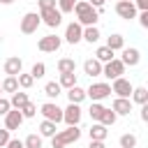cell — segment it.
Instances as JSON below:
<instances>
[{"label": "cell", "mask_w": 148, "mask_h": 148, "mask_svg": "<svg viewBox=\"0 0 148 148\" xmlns=\"http://www.w3.org/2000/svg\"><path fill=\"white\" fill-rule=\"evenodd\" d=\"M74 12H76V23H79V25H83V28L95 25V23H97V18H99V12H97L95 7H90V5H88V0H76Z\"/></svg>", "instance_id": "cell-1"}, {"label": "cell", "mask_w": 148, "mask_h": 148, "mask_svg": "<svg viewBox=\"0 0 148 148\" xmlns=\"http://www.w3.org/2000/svg\"><path fill=\"white\" fill-rule=\"evenodd\" d=\"M79 139H81V130H79V125H74V127H67V130L56 132L51 136V146L53 148H67V146L76 143Z\"/></svg>", "instance_id": "cell-2"}, {"label": "cell", "mask_w": 148, "mask_h": 148, "mask_svg": "<svg viewBox=\"0 0 148 148\" xmlns=\"http://www.w3.org/2000/svg\"><path fill=\"white\" fill-rule=\"evenodd\" d=\"M39 21L46 23L49 28H58L62 23V14L58 12V7H46V9H39Z\"/></svg>", "instance_id": "cell-3"}, {"label": "cell", "mask_w": 148, "mask_h": 148, "mask_svg": "<svg viewBox=\"0 0 148 148\" xmlns=\"http://www.w3.org/2000/svg\"><path fill=\"white\" fill-rule=\"evenodd\" d=\"M39 113L44 116V120H51V123H60L62 120V109L56 104V102H44L42 106H39Z\"/></svg>", "instance_id": "cell-4"}, {"label": "cell", "mask_w": 148, "mask_h": 148, "mask_svg": "<svg viewBox=\"0 0 148 148\" xmlns=\"http://www.w3.org/2000/svg\"><path fill=\"white\" fill-rule=\"evenodd\" d=\"M39 14L37 12H28V14H23V18H21V32L23 35H32V32H37V28H39Z\"/></svg>", "instance_id": "cell-5"}, {"label": "cell", "mask_w": 148, "mask_h": 148, "mask_svg": "<svg viewBox=\"0 0 148 148\" xmlns=\"http://www.w3.org/2000/svg\"><path fill=\"white\" fill-rule=\"evenodd\" d=\"M125 74V65L118 60V58H113V60H109V62H104L102 65V76H106V79H118V76H123Z\"/></svg>", "instance_id": "cell-6"}, {"label": "cell", "mask_w": 148, "mask_h": 148, "mask_svg": "<svg viewBox=\"0 0 148 148\" xmlns=\"http://www.w3.org/2000/svg\"><path fill=\"white\" fill-rule=\"evenodd\" d=\"M111 95V86L109 83H92L88 90H86V97H90L92 102H102Z\"/></svg>", "instance_id": "cell-7"}, {"label": "cell", "mask_w": 148, "mask_h": 148, "mask_svg": "<svg viewBox=\"0 0 148 148\" xmlns=\"http://www.w3.org/2000/svg\"><path fill=\"white\" fill-rule=\"evenodd\" d=\"M60 44H62V39H60L58 35H46V37H42V39L37 42V49H39L42 53H56V51L60 49Z\"/></svg>", "instance_id": "cell-8"}, {"label": "cell", "mask_w": 148, "mask_h": 148, "mask_svg": "<svg viewBox=\"0 0 148 148\" xmlns=\"http://www.w3.org/2000/svg\"><path fill=\"white\" fill-rule=\"evenodd\" d=\"M132 90H134V86H132L127 79H123V76L113 79V83H111V92H116V97H127V99H130Z\"/></svg>", "instance_id": "cell-9"}, {"label": "cell", "mask_w": 148, "mask_h": 148, "mask_svg": "<svg viewBox=\"0 0 148 148\" xmlns=\"http://www.w3.org/2000/svg\"><path fill=\"white\" fill-rule=\"evenodd\" d=\"M81 106L79 104H69L67 109H62V120L67 123V127H74V125H79L81 123Z\"/></svg>", "instance_id": "cell-10"}, {"label": "cell", "mask_w": 148, "mask_h": 148, "mask_svg": "<svg viewBox=\"0 0 148 148\" xmlns=\"http://www.w3.org/2000/svg\"><path fill=\"white\" fill-rule=\"evenodd\" d=\"M116 14H118L120 18H125V21H132V18L136 16V7H134V2L118 0V2H116Z\"/></svg>", "instance_id": "cell-11"}, {"label": "cell", "mask_w": 148, "mask_h": 148, "mask_svg": "<svg viewBox=\"0 0 148 148\" xmlns=\"http://www.w3.org/2000/svg\"><path fill=\"white\" fill-rule=\"evenodd\" d=\"M81 39H83V25H79L76 21H72L67 25V30H65V42L67 44H79Z\"/></svg>", "instance_id": "cell-12"}, {"label": "cell", "mask_w": 148, "mask_h": 148, "mask_svg": "<svg viewBox=\"0 0 148 148\" xmlns=\"http://www.w3.org/2000/svg\"><path fill=\"white\" fill-rule=\"evenodd\" d=\"M23 120H25V118L21 116L18 109H9V111L5 113V130H9V132H12V130H18Z\"/></svg>", "instance_id": "cell-13"}, {"label": "cell", "mask_w": 148, "mask_h": 148, "mask_svg": "<svg viewBox=\"0 0 148 148\" xmlns=\"http://www.w3.org/2000/svg\"><path fill=\"white\" fill-rule=\"evenodd\" d=\"M2 69H5V74H7V76H16V74H21V69H23V60H21L18 56H12V58H7V60H5Z\"/></svg>", "instance_id": "cell-14"}, {"label": "cell", "mask_w": 148, "mask_h": 148, "mask_svg": "<svg viewBox=\"0 0 148 148\" xmlns=\"http://www.w3.org/2000/svg\"><path fill=\"white\" fill-rule=\"evenodd\" d=\"M111 111H113L116 116H130V113H132V102H130L127 97H116L113 104H111Z\"/></svg>", "instance_id": "cell-15"}, {"label": "cell", "mask_w": 148, "mask_h": 148, "mask_svg": "<svg viewBox=\"0 0 148 148\" xmlns=\"http://www.w3.org/2000/svg\"><path fill=\"white\" fill-rule=\"evenodd\" d=\"M125 67H136L139 60H141V53L139 49H123V58H118Z\"/></svg>", "instance_id": "cell-16"}, {"label": "cell", "mask_w": 148, "mask_h": 148, "mask_svg": "<svg viewBox=\"0 0 148 148\" xmlns=\"http://www.w3.org/2000/svg\"><path fill=\"white\" fill-rule=\"evenodd\" d=\"M83 72L92 79V76H102V62L99 60H95V58H88L86 62H83Z\"/></svg>", "instance_id": "cell-17"}, {"label": "cell", "mask_w": 148, "mask_h": 148, "mask_svg": "<svg viewBox=\"0 0 148 148\" xmlns=\"http://www.w3.org/2000/svg\"><path fill=\"white\" fill-rule=\"evenodd\" d=\"M104 46H106V49H111L113 53H116V51H123V49H125V37L116 32V35H111V37L106 39V44H104Z\"/></svg>", "instance_id": "cell-18"}, {"label": "cell", "mask_w": 148, "mask_h": 148, "mask_svg": "<svg viewBox=\"0 0 148 148\" xmlns=\"http://www.w3.org/2000/svg\"><path fill=\"white\" fill-rule=\"evenodd\" d=\"M88 134H90V141H104L109 132H106V127H104L102 123H95V125L88 130Z\"/></svg>", "instance_id": "cell-19"}, {"label": "cell", "mask_w": 148, "mask_h": 148, "mask_svg": "<svg viewBox=\"0 0 148 148\" xmlns=\"http://www.w3.org/2000/svg\"><path fill=\"white\" fill-rule=\"evenodd\" d=\"M67 99H69V104H81V102L86 99V90L79 88V86L69 88V90H67Z\"/></svg>", "instance_id": "cell-20"}, {"label": "cell", "mask_w": 148, "mask_h": 148, "mask_svg": "<svg viewBox=\"0 0 148 148\" xmlns=\"http://www.w3.org/2000/svg\"><path fill=\"white\" fill-rule=\"evenodd\" d=\"M99 37H102V32H99V28H97V25H88V28H83V39H86L88 44L99 42Z\"/></svg>", "instance_id": "cell-21"}, {"label": "cell", "mask_w": 148, "mask_h": 148, "mask_svg": "<svg viewBox=\"0 0 148 148\" xmlns=\"http://www.w3.org/2000/svg\"><path fill=\"white\" fill-rule=\"evenodd\" d=\"M58 72H60V74H72V72H76L74 58H60V60H58Z\"/></svg>", "instance_id": "cell-22"}, {"label": "cell", "mask_w": 148, "mask_h": 148, "mask_svg": "<svg viewBox=\"0 0 148 148\" xmlns=\"http://www.w3.org/2000/svg\"><path fill=\"white\" fill-rule=\"evenodd\" d=\"M130 97H132L130 102H136L139 106H141V104H148V90H146L143 86H139V88H134Z\"/></svg>", "instance_id": "cell-23"}, {"label": "cell", "mask_w": 148, "mask_h": 148, "mask_svg": "<svg viewBox=\"0 0 148 148\" xmlns=\"http://www.w3.org/2000/svg\"><path fill=\"white\" fill-rule=\"evenodd\" d=\"M30 99H28V92H21V90H16V92H12V99H9V104H12V109H21L23 104H28Z\"/></svg>", "instance_id": "cell-24"}, {"label": "cell", "mask_w": 148, "mask_h": 148, "mask_svg": "<svg viewBox=\"0 0 148 148\" xmlns=\"http://www.w3.org/2000/svg\"><path fill=\"white\" fill-rule=\"evenodd\" d=\"M56 132H58L56 123H51V120H42V123H39V136H42V139H44V136H49V139H51Z\"/></svg>", "instance_id": "cell-25"}, {"label": "cell", "mask_w": 148, "mask_h": 148, "mask_svg": "<svg viewBox=\"0 0 148 148\" xmlns=\"http://www.w3.org/2000/svg\"><path fill=\"white\" fill-rule=\"evenodd\" d=\"M60 83L58 81H49L46 86H44V95L49 97V99H58V95H60Z\"/></svg>", "instance_id": "cell-26"}, {"label": "cell", "mask_w": 148, "mask_h": 148, "mask_svg": "<svg viewBox=\"0 0 148 148\" xmlns=\"http://www.w3.org/2000/svg\"><path fill=\"white\" fill-rule=\"evenodd\" d=\"M113 58H116V56H113V51H111V49H106V46H99V49L95 51V60H99L102 65H104V62H109V60H113Z\"/></svg>", "instance_id": "cell-27"}, {"label": "cell", "mask_w": 148, "mask_h": 148, "mask_svg": "<svg viewBox=\"0 0 148 148\" xmlns=\"http://www.w3.org/2000/svg\"><path fill=\"white\" fill-rule=\"evenodd\" d=\"M58 83H60V88H67V90L74 88V86H76V72H72V74H60V81H58Z\"/></svg>", "instance_id": "cell-28"}, {"label": "cell", "mask_w": 148, "mask_h": 148, "mask_svg": "<svg viewBox=\"0 0 148 148\" xmlns=\"http://www.w3.org/2000/svg\"><path fill=\"white\" fill-rule=\"evenodd\" d=\"M0 88H2V92H16V90H18V81H16V76H7V79L0 83Z\"/></svg>", "instance_id": "cell-29"}, {"label": "cell", "mask_w": 148, "mask_h": 148, "mask_svg": "<svg viewBox=\"0 0 148 148\" xmlns=\"http://www.w3.org/2000/svg\"><path fill=\"white\" fill-rule=\"evenodd\" d=\"M116 118H118V116H116V113H113V111H111V109H104V111H102V116H99V120H97V123H102V125H104V127H109V125H113V123H116Z\"/></svg>", "instance_id": "cell-30"}, {"label": "cell", "mask_w": 148, "mask_h": 148, "mask_svg": "<svg viewBox=\"0 0 148 148\" xmlns=\"http://www.w3.org/2000/svg\"><path fill=\"white\" fill-rule=\"evenodd\" d=\"M16 81H18V88H23V90H28V88H32V83H35V79L30 76V74H16Z\"/></svg>", "instance_id": "cell-31"}, {"label": "cell", "mask_w": 148, "mask_h": 148, "mask_svg": "<svg viewBox=\"0 0 148 148\" xmlns=\"http://www.w3.org/2000/svg\"><path fill=\"white\" fill-rule=\"evenodd\" d=\"M23 146L25 148H42V136L39 134H28L23 139Z\"/></svg>", "instance_id": "cell-32"}, {"label": "cell", "mask_w": 148, "mask_h": 148, "mask_svg": "<svg viewBox=\"0 0 148 148\" xmlns=\"http://www.w3.org/2000/svg\"><path fill=\"white\" fill-rule=\"evenodd\" d=\"M56 5H58V12L60 14H69V12H74L76 0H56Z\"/></svg>", "instance_id": "cell-33"}, {"label": "cell", "mask_w": 148, "mask_h": 148, "mask_svg": "<svg viewBox=\"0 0 148 148\" xmlns=\"http://www.w3.org/2000/svg\"><path fill=\"white\" fill-rule=\"evenodd\" d=\"M120 148H136V136H134L132 132L123 134V136H120Z\"/></svg>", "instance_id": "cell-34"}, {"label": "cell", "mask_w": 148, "mask_h": 148, "mask_svg": "<svg viewBox=\"0 0 148 148\" xmlns=\"http://www.w3.org/2000/svg\"><path fill=\"white\" fill-rule=\"evenodd\" d=\"M18 111H21V116H23V118H35V116H37V106H35L32 102L23 104V106H21Z\"/></svg>", "instance_id": "cell-35"}, {"label": "cell", "mask_w": 148, "mask_h": 148, "mask_svg": "<svg viewBox=\"0 0 148 148\" xmlns=\"http://www.w3.org/2000/svg\"><path fill=\"white\" fill-rule=\"evenodd\" d=\"M104 109H106L104 104L92 102V104H90V109H88V113H90V118H92V120H99V116H102V111H104Z\"/></svg>", "instance_id": "cell-36"}, {"label": "cell", "mask_w": 148, "mask_h": 148, "mask_svg": "<svg viewBox=\"0 0 148 148\" xmlns=\"http://www.w3.org/2000/svg\"><path fill=\"white\" fill-rule=\"evenodd\" d=\"M44 74H46V65H44V62H35L32 69H30V76H32V79H42Z\"/></svg>", "instance_id": "cell-37"}, {"label": "cell", "mask_w": 148, "mask_h": 148, "mask_svg": "<svg viewBox=\"0 0 148 148\" xmlns=\"http://www.w3.org/2000/svg\"><path fill=\"white\" fill-rule=\"evenodd\" d=\"M7 143H9V130L2 127V130H0V148H5Z\"/></svg>", "instance_id": "cell-38"}, {"label": "cell", "mask_w": 148, "mask_h": 148, "mask_svg": "<svg viewBox=\"0 0 148 148\" xmlns=\"http://www.w3.org/2000/svg\"><path fill=\"white\" fill-rule=\"evenodd\" d=\"M12 109V104H9V99H5V97H0V116H5L7 111Z\"/></svg>", "instance_id": "cell-39"}, {"label": "cell", "mask_w": 148, "mask_h": 148, "mask_svg": "<svg viewBox=\"0 0 148 148\" xmlns=\"http://www.w3.org/2000/svg\"><path fill=\"white\" fill-rule=\"evenodd\" d=\"M88 5H90V7H95L99 14L104 12V0H88Z\"/></svg>", "instance_id": "cell-40"}, {"label": "cell", "mask_w": 148, "mask_h": 148, "mask_svg": "<svg viewBox=\"0 0 148 148\" xmlns=\"http://www.w3.org/2000/svg\"><path fill=\"white\" fill-rule=\"evenodd\" d=\"M134 7L139 12H148V0H134Z\"/></svg>", "instance_id": "cell-41"}, {"label": "cell", "mask_w": 148, "mask_h": 148, "mask_svg": "<svg viewBox=\"0 0 148 148\" xmlns=\"http://www.w3.org/2000/svg\"><path fill=\"white\" fill-rule=\"evenodd\" d=\"M5 148H25V146H23L21 139H9V143H7Z\"/></svg>", "instance_id": "cell-42"}, {"label": "cell", "mask_w": 148, "mask_h": 148, "mask_svg": "<svg viewBox=\"0 0 148 148\" xmlns=\"http://www.w3.org/2000/svg\"><path fill=\"white\" fill-rule=\"evenodd\" d=\"M39 9H46V7H56V0H37Z\"/></svg>", "instance_id": "cell-43"}, {"label": "cell", "mask_w": 148, "mask_h": 148, "mask_svg": "<svg viewBox=\"0 0 148 148\" xmlns=\"http://www.w3.org/2000/svg\"><path fill=\"white\" fill-rule=\"evenodd\" d=\"M139 23H141V28H148V12L139 14Z\"/></svg>", "instance_id": "cell-44"}, {"label": "cell", "mask_w": 148, "mask_h": 148, "mask_svg": "<svg viewBox=\"0 0 148 148\" xmlns=\"http://www.w3.org/2000/svg\"><path fill=\"white\" fill-rule=\"evenodd\" d=\"M141 120L148 123V104H141Z\"/></svg>", "instance_id": "cell-45"}, {"label": "cell", "mask_w": 148, "mask_h": 148, "mask_svg": "<svg viewBox=\"0 0 148 148\" xmlns=\"http://www.w3.org/2000/svg\"><path fill=\"white\" fill-rule=\"evenodd\" d=\"M88 148H106V146H104V141H90Z\"/></svg>", "instance_id": "cell-46"}, {"label": "cell", "mask_w": 148, "mask_h": 148, "mask_svg": "<svg viewBox=\"0 0 148 148\" xmlns=\"http://www.w3.org/2000/svg\"><path fill=\"white\" fill-rule=\"evenodd\" d=\"M14 0H0V5H12Z\"/></svg>", "instance_id": "cell-47"}, {"label": "cell", "mask_w": 148, "mask_h": 148, "mask_svg": "<svg viewBox=\"0 0 148 148\" xmlns=\"http://www.w3.org/2000/svg\"><path fill=\"white\" fill-rule=\"evenodd\" d=\"M0 44H2V35H0Z\"/></svg>", "instance_id": "cell-48"}, {"label": "cell", "mask_w": 148, "mask_h": 148, "mask_svg": "<svg viewBox=\"0 0 148 148\" xmlns=\"http://www.w3.org/2000/svg\"><path fill=\"white\" fill-rule=\"evenodd\" d=\"M0 97H2V88H0Z\"/></svg>", "instance_id": "cell-49"}, {"label": "cell", "mask_w": 148, "mask_h": 148, "mask_svg": "<svg viewBox=\"0 0 148 148\" xmlns=\"http://www.w3.org/2000/svg\"><path fill=\"white\" fill-rule=\"evenodd\" d=\"M127 2H134V0H127Z\"/></svg>", "instance_id": "cell-50"}, {"label": "cell", "mask_w": 148, "mask_h": 148, "mask_svg": "<svg viewBox=\"0 0 148 148\" xmlns=\"http://www.w3.org/2000/svg\"><path fill=\"white\" fill-rule=\"evenodd\" d=\"M104 2H106V0H104Z\"/></svg>", "instance_id": "cell-51"}, {"label": "cell", "mask_w": 148, "mask_h": 148, "mask_svg": "<svg viewBox=\"0 0 148 148\" xmlns=\"http://www.w3.org/2000/svg\"><path fill=\"white\" fill-rule=\"evenodd\" d=\"M67 148H69V146H67Z\"/></svg>", "instance_id": "cell-52"}]
</instances>
